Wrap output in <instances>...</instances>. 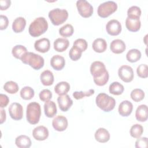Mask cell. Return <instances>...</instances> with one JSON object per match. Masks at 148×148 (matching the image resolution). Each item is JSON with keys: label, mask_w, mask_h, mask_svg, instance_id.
<instances>
[{"label": "cell", "mask_w": 148, "mask_h": 148, "mask_svg": "<svg viewBox=\"0 0 148 148\" xmlns=\"http://www.w3.org/2000/svg\"><path fill=\"white\" fill-rule=\"evenodd\" d=\"M48 29V23L45 17L36 18L29 26V33L32 37H38L43 34Z\"/></svg>", "instance_id": "6da1fadb"}, {"label": "cell", "mask_w": 148, "mask_h": 148, "mask_svg": "<svg viewBox=\"0 0 148 148\" xmlns=\"http://www.w3.org/2000/svg\"><path fill=\"white\" fill-rule=\"evenodd\" d=\"M95 102L97 106L105 112L112 110L116 105L115 99L103 92L99 94L97 96Z\"/></svg>", "instance_id": "7a4b0ae2"}, {"label": "cell", "mask_w": 148, "mask_h": 148, "mask_svg": "<svg viewBox=\"0 0 148 148\" xmlns=\"http://www.w3.org/2000/svg\"><path fill=\"white\" fill-rule=\"evenodd\" d=\"M41 115L40 106L39 103L32 102L27 106L26 117L27 121L31 124L38 123Z\"/></svg>", "instance_id": "3957f363"}, {"label": "cell", "mask_w": 148, "mask_h": 148, "mask_svg": "<svg viewBox=\"0 0 148 148\" xmlns=\"http://www.w3.org/2000/svg\"><path fill=\"white\" fill-rule=\"evenodd\" d=\"M21 61L28 64L35 70L41 69L44 65V58L40 55L32 52H27L21 58Z\"/></svg>", "instance_id": "277c9868"}, {"label": "cell", "mask_w": 148, "mask_h": 148, "mask_svg": "<svg viewBox=\"0 0 148 148\" xmlns=\"http://www.w3.org/2000/svg\"><path fill=\"white\" fill-rule=\"evenodd\" d=\"M49 17L54 25H59L64 23L68 17V12L64 9L56 8L49 12Z\"/></svg>", "instance_id": "5b68a950"}, {"label": "cell", "mask_w": 148, "mask_h": 148, "mask_svg": "<svg viewBox=\"0 0 148 148\" xmlns=\"http://www.w3.org/2000/svg\"><path fill=\"white\" fill-rule=\"evenodd\" d=\"M117 3L112 1H109L101 3L97 9V13L99 17L106 18L116 11Z\"/></svg>", "instance_id": "8992f818"}, {"label": "cell", "mask_w": 148, "mask_h": 148, "mask_svg": "<svg viewBox=\"0 0 148 148\" xmlns=\"http://www.w3.org/2000/svg\"><path fill=\"white\" fill-rule=\"evenodd\" d=\"M76 7L80 15L84 18L90 17L93 13L92 6L86 0H79L76 2Z\"/></svg>", "instance_id": "52a82bcc"}, {"label": "cell", "mask_w": 148, "mask_h": 148, "mask_svg": "<svg viewBox=\"0 0 148 148\" xmlns=\"http://www.w3.org/2000/svg\"><path fill=\"white\" fill-rule=\"evenodd\" d=\"M118 75L119 77L124 82L129 83L134 79V71L132 68L128 65H122L119 68Z\"/></svg>", "instance_id": "ba28073f"}, {"label": "cell", "mask_w": 148, "mask_h": 148, "mask_svg": "<svg viewBox=\"0 0 148 148\" xmlns=\"http://www.w3.org/2000/svg\"><path fill=\"white\" fill-rule=\"evenodd\" d=\"M10 117L14 120H20L23 118V109L22 105L17 102L12 103L9 108Z\"/></svg>", "instance_id": "9c48e42d"}, {"label": "cell", "mask_w": 148, "mask_h": 148, "mask_svg": "<svg viewBox=\"0 0 148 148\" xmlns=\"http://www.w3.org/2000/svg\"><path fill=\"white\" fill-rule=\"evenodd\" d=\"M121 29V23L116 19L109 20L106 25V32L108 34L112 36H116L120 34Z\"/></svg>", "instance_id": "30bf717a"}, {"label": "cell", "mask_w": 148, "mask_h": 148, "mask_svg": "<svg viewBox=\"0 0 148 148\" xmlns=\"http://www.w3.org/2000/svg\"><path fill=\"white\" fill-rule=\"evenodd\" d=\"M106 71L104 64L99 61L93 62L90 66V72L93 77L101 76Z\"/></svg>", "instance_id": "8fae6325"}, {"label": "cell", "mask_w": 148, "mask_h": 148, "mask_svg": "<svg viewBox=\"0 0 148 148\" xmlns=\"http://www.w3.org/2000/svg\"><path fill=\"white\" fill-rule=\"evenodd\" d=\"M68 123L67 119L63 116H57L52 121V125L54 129L57 131H64L68 127Z\"/></svg>", "instance_id": "7c38bea8"}, {"label": "cell", "mask_w": 148, "mask_h": 148, "mask_svg": "<svg viewBox=\"0 0 148 148\" xmlns=\"http://www.w3.org/2000/svg\"><path fill=\"white\" fill-rule=\"evenodd\" d=\"M57 102L60 110L62 112L68 111L73 104V101L68 94L59 95Z\"/></svg>", "instance_id": "4fadbf2b"}, {"label": "cell", "mask_w": 148, "mask_h": 148, "mask_svg": "<svg viewBox=\"0 0 148 148\" xmlns=\"http://www.w3.org/2000/svg\"><path fill=\"white\" fill-rule=\"evenodd\" d=\"M49 134L48 129L43 125L35 127L32 131V135L34 139L39 141L46 139L49 136Z\"/></svg>", "instance_id": "5bb4252c"}, {"label": "cell", "mask_w": 148, "mask_h": 148, "mask_svg": "<svg viewBox=\"0 0 148 148\" xmlns=\"http://www.w3.org/2000/svg\"><path fill=\"white\" fill-rule=\"evenodd\" d=\"M34 47L35 50L40 53L47 52L50 47V42L49 39L43 38L35 41L34 43Z\"/></svg>", "instance_id": "9a60e30c"}, {"label": "cell", "mask_w": 148, "mask_h": 148, "mask_svg": "<svg viewBox=\"0 0 148 148\" xmlns=\"http://www.w3.org/2000/svg\"><path fill=\"white\" fill-rule=\"evenodd\" d=\"M132 109V103L128 100H125L122 101L120 103L118 108V111L120 116L123 117H127L131 114Z\"/></svg>", "instance_id": "2e32d148"}, {"label": "cell", "mask_w": 148, "mask_h": 148, "mask_svg": "<svg viewBox=\"0 0 148 148\" xmlns=\"http://www.w3.org/2000/svg\"><path fill=\"white\" fill-rule=\"evenodd\" d=\"M111 51L115 54H120L123 53L125 49V44L123 40L119 39L113 40L110 45Z\"/></svg>", "instance_id": "e0dca14e"}, {"label": "cell", "mask_w": 148, "mask_h": 148, "mask_svg": "<svg viewBox=\"0 0 148 148\" xmlns=\"http://www.w3.org/2000/svg\"><path fill=\"white\" fill-rule=\"evenodd\" d=\"M65 61L64 58L60 55H55L50 60V65L56 71L62 69L65 66Z\"/></svg>", "instance_id": "ac0fdd59"}, {"label": "cell", "mask_w": 148, "mask_h": 148, "mask_svg": "<svg viewBox=\"0 0 148 148\" xmlns=\"http://www.w3.org/2000/svg\"><path fill=\"white\" fill-rule=\"evenodd\" d=\"M125 26L128 30L131 32H136L139 30L141 23L139 18L127 17L125 20Z\"/></svg>", "instance_id": "d6986e66"}, {"label": "cell", "mask_w": 148, "mask_h": 148, "mask_svg": "<svg viewBox=\"0 0 148 148\" xmlns=\"http://www.w3.org/2000/svg\"><path fill=\"white\" fill-rule=\"evenodd\" d=\"M148 110L146 105H139L135 112L136 119L140 122L146 121L147 120Z\"/></svg>", "instance_id": "ffe728a7"}, {"label": "cell", "mask_w": 148, "mask_h": 148, "mask_svg": "<svg viewBox=\"0 0 148 148\" xmlns=\"http://www.w3.org/2000/svg\"><path fill=\"white\" fill-rule=\"evenodd\" d=\"M94 136L95 140L100 143H106L110 139V134L104 128H98L96 131Z\"/></svg>", "instance_id": "44dd1931"}, {"label": "cell", "mask_w": 148, "mask_h": 148, "mask_svg": "<svg viewBox=\"0 0 148 148\" xmlns=\"http://www.w3.org/2000/svg\"><path fill=\"white\" fill-rule=\"evenodd\" d=\"M69 45V42L67 39L59 38L54 42V49L58 52H63L66 50Z\"/></svg>", "instance_id": "7402d4cb"}, {"label": "cell", "mask_w": 148, "mask_h": 148, "mask_svg": "<svg viewBox=\"0 0 148 148\" xmlns=\"http://www.w3.org/2000/svg\"><path fill=\"white\" fill-rule=\"evenodd\" d=\"M44 111L45 115L49 118L53 117L57 114V107L54 102L49 101L44 104Z\"/></svg>", "instance_id": "603a6c76"}, {"label": "cell", "mask_w": 148, "mask_h": 148, "mask_svg": "<svg viewBox=\"0 0 148 148\" xmlns=\"http://www.w3.org/2000/svg\"><path fill=\"white\" fill-rule=\"evenodd\" d=\"M40 82L44 86H49L53 84L54 82V76L49 70H45L42 72L40 76Z\"/></svg>", "instance_id": "cb8c5ba5"}, {"label": "cell", "mask_w": 148, "mask_h": 148, "mask_svg": "<svg viewBox=\"0 0 148 148\" xmlns=\"http://www.w3.org/2000/svg\"><path fill=\"white\" fill-rule=\"evenodd\" d=\"M26 25V20L23 17H18L15 18L12 23V29L16 33L22 32Z\"/></svg>", "instance_id": "d4e9b609"}, {"label": "cell", "mask_w": 148, "mask_h": 148, "mask_svg": "<svg viewBox=\"0 0 148 148\" xmlns=\"http://www.w3.org/2000/svg\"><path fill=\"white\" fill-rule=\"evenodd\" d=\"M92 46L95 52L103 53L107 49V43L103 38H97L94 40Z\"/></svg>", "instance_id": "484cf974"}, {"label": "cell", "mask_w": 148, "mask_h": 148, "mask_svg": "<svg viewBox=\"0 0 148 148\" xmlns=\"http://www.w3.org/2000/svg\"><path fill=\"white\" fill-rule=\"evenodd\" d=\"M15 143L18 147L29 148L31 146V140L28 136L22 135L16 138Z\"/></svg>", "instance_id": "4316f807"}, {"label": "cell", "mask_w": 148, "mask_h": 148, "mask_svg": "<svg viewBox=\"0 0 148 148\" xmlns=\"http://www.w3.org/2000/svg\"><path fill=\"white\" fill-rule=\"evenodd\" d=\"M70 90V85L66 82H61L54 87V91L59 95L66 94Z\"/></svg>", "instance_id": "83f0119b"}, {"label": "cell", "mask_w": 148, "mask_h": 148, "mask_svg": "<svg viewBox=\"0 0 148 148\" xmlns=\"http://www.w3.org/2000/svg\"><path fill=\"white\" fill-rule=\"evenodd\" d=\"M27 48L20 45H17L14 46L12 50V53L13 56L17 59L21 60V58L27 53Z\"/></svg>", "instance_id": "f1b7e54d"}, {"label": "cell", "mask_w": 148, "mask_h": 148, "mask_svg": "<svg viewBox=\"0 0 148 148\" xmlns=\"http://www.w3.org/2000/svg\"><path fill=\"white\" fill-rule=\"evenodd\" d=\"M140 58L141 53L138 49H136L130 50L126 54V58L130 62H135L139 60Z\"/></svg>", "instance_id": "f546056e"}, {"label": "cell", "mask_w": 148, "mask_h": 148, "mask_svg": "<svg viewBox=\"0 0 148 148\" xmlns=\"http://www.w3.org/2000/svg\"><path fill=\"white\" fill-rule=\"evenodd\" d=\"M124 86L117 82H114L111 83L109 87V92L115 95H121L124 91Z\"/></svg>", "instance_id": "4dcf8cb0"}, {"label": "cell", "mask_w": 148, "mask_h": 148, "mask_svg": "<svg viewBox=\"0 0 148 148\" xmlns=\"http://www.w3.org/2000/svg\"><path fill=\"white\" fill-rule=\"evenodd\" d=\"M35 92L32 88L25 86L20 91V96L21 97L25 100H29L32 99L34 96Z\"/></svg>", "instance_id": "1f68e13d"}, {"label": "cell", "mask_w": 148, "mask_h": 148, "mask_svg": "<svg viewBox=\"0 0 148 148\" xmlns=\"http://www.w3.org/2000/svg\"><path fill=\"white\" fill-rule=\"evenodd\" d=\"M74 28L70 24H66L59 29V34L63 37H69L73 35Z\"/></svg>", "instance_id": "d6a6232c"}, {"label": "cell", "mask_w": 148, "mask_h": 148, "mask_svg": "<svg viewBox=\"0 0 148 148\" xmlns=\"http://www.w3.org/2000/svg\"><path fill=\"white\" fill-rule=\"evenodd\" d=\"M143 132V127L139 124H135L133 125L130 129V134L131 136L134 138H140Z\"/></svg>", "instance_id": "836d02e7"}, {"label": "cell", "mask_w": 148, "mask_h": 148, "mask_svg": "<svg viewBox=\"0 0 148 148\" xmlns=\"http://www.w3.org/2000/svg\"><path fill=\"white\" fill-rule=\"evenodd\" d=\"M3 89L9 94H15L19 89L17 83L13 81H8L3 86Z\"/></svg>", "instance_id": "e575fe53"}, {"label": "cell", "mask_w": 148, "mask_h": 148, "mask_svg": "<svg viewBox=\"0 0 148 148\" xmlns=\"http://www.w3.org/2000/svg\"><path fill=\"white\" fill-rule=\"evenodd\" d=\"M130 96L133 101L138 102L143 99L145 97V92L140 88H135L131 91Z\"/></svg>", "instance_id": "d590c367"}, {"label": "cell", "mask_w": 148, "mask_h": 148, "mask_svg": "<svg viewBox=\"0 0 148 148\" xmlns=\"http://www.w3.org/2000/svg\"><path fill=\"white\" fill-rule=\"evenodd\" d=\"M141 10L137 6H132L127 10L128 17L134 18H139L141 15Z\"/></svg>", "instance_id": "8d00e7d4"}, {"label": "cell", "mask_w": 148, "mask_h": 148, "mask_svg": "<svg viewBox=\"0 0 148 148\" xmlns=\"http://www.w3.org/2000/svg\"><path fill=\"white\" fill-rule=\"evenodd\" d=\"M82 51L76 46H73L70 49L69 52V56L70 58L73 61L78 60L82 56Z\"/></svg>", "instance_id": "74e56055"}, {"label": "cell", "mask_w": 148, "mask_h": 148, "mask_svg": "<svg viewBox=\"0 0 148 148\" xmlns=\"http://www.w3.org/2000/svg\"><path fill=\"white\" fill-rule=\"evenodd\" d=\"M109 73L106 71L101 76L99 77H94V82L96 85L98 86H103L105 85L109 80Z\"/></svg>", "instance_id": "f35d334b"}, {"label": "cell", "mask_w": 148, "mask_h": 148, "mask_svg": "<svg viewBox=\"0 0 148 148\" xmlns=\"http://www.w3.org/2000/svg\"><path fill=\"white\" fill-rule=\"evenodd\" d=\"M148 67L146 64H140L136 69V73L139 77L146 78L148 76Z\"/></svg>", "instance_id": "ab89813d"}, {"label": "cell", "mask_w": 148, "mask_h": 148, "mask_svg": "<svg viewBox=\"0 0 148 148\" xmlns=\"http://www.w3.org/2000/svg\"><path fill=\"white\" fill-rule=\"evenodd\" d=\"M94 90L90 89L87 91H75L73 93V97L76 99H80L85 97H90L94 94Z\"/></svg>", "instance_id": "60d3db41"}, {"label": "cell", "mask_w": 148, "mask_h": 148, "mask_svg": "<svg viewBox=\"0 0 148 148\" xmlns=\"http://www.w3.org/2000/svg\"><path fill=\"white\" fill-rule=\"evenodd\" d=\"M39 98L42 101L47 102L50 101V99L52 97V93L48 89H44L42 90L39 94Z\"/></svg>", "instance_id": "b9f144b4"}, {"label": "cell", "mask_w": 148, "mask_h": 148, "mask_svg": "<svg viewBox=\"0 0 148 148\" xmlns=\"http://www.w3.org/2000/svg\"><path fill=\"white\" fill-rule=\"evenodd\" d=\"M73 46H76L79 48L82 51H84L87 48L88 44L85 39L82 38H79L75 40Z\"/></svg>", "instance_id": "7bdbcfd3"}, {"label": "cell", "mask_w": 148, "mask_h": 148, "mask_svg": "<svg viewBox=\"0 0 148 148\" xmlns=\"http://www.w3.org/2000/svg\"><path fill=\"white\" fill-rule=\"evenodd\" d=\"M135 146L136 148H146L147 147V138L146 137L138 138Z\"/></svg>", "instance_id": "ee69618b"}, {"label": "cell", "mask_w": 148, "mask_h": 148, "mask_svg": "<svg viewBox=\"0 0 148 148\" xmlns=\"http://www.w3.org/2000/svg\"><path fill=\"white\" fill-rule=\"evenodd\" d=\"M9 24V20L6 16L1 14L0 16V29L3 30L7 28Z\"/></svg>", "instance_id": "f6af8a7d"}, {"label": "cell", "mask_w": 148, "mask_h": 148, "mask_svg": "<svg viewBox=\"0 0 148 148\" xmlns=\"http://www.w3.org/2000/svg\"><path fill=\"white\" fill-rule=\"evenodd\" d=\"M9 99L6 95L3 94H0V107L1 108L6 107L9 103Z\"/></svg>", "instance_id": "bcb514c9"}, {"label": "cell", "mask_w": 148, "mask_h": 148, "mask_svg": "<svg viewBox=\"0 0 148 148\" xmlns=\"http://www.w3.org/2000/svg\"><path fill=\"white\" fill-rule=\"evenodd\" d=\"M11 1L10 0H1L0 5H1V10H6L7 9L10 5Z\"/></svg>", "instance_id": "7dc6e473"}, {"label": "cell", "mask_w": 148, "mask_h": 148, "mask_svg": "<svg viewBox=\"0 0 148 148\" xmlns=\"http://www.w3.org/2000/svg\"><path fill=\"white\" fill-rule=\"evenodd\" d=\"M6 120V112L3 109H1V119H0V123L2 124Z\"/></svg>", "instance_id": "c3c4849f"}, {"label": "cell", "mask_w": 148, "mask_h": 148, "mask_svg": "<svg viewBox=\"0 0 148 148\" xmlns=\"http://www.w3.org/2000/svg\"><path fill=\"white\" fill-rule=\"evenodd\" d=\"M147 35H146L145 36V44H146V45H147V40H146V39H147Z\"/></svg>", "instance_id": "681fc988"}]
</instances>
